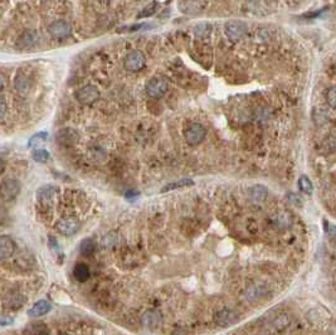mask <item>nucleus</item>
I'll list each match as a JSON object with an SVG mask.
<instances>
[{
    "instance_id": "1",
    "label": "nucleus",
    "mask_w": 336,
    "mask_h": 335,
    "mask_svg": "<svg viewBox=\"0 0 336 335\" xmlns=\"http://www.w3.org/2000/svg\"><path fill=\"white\" fill-rule=\"evenodd\" d=\"M74 97L82 105H92L100 99V91L93 84H86L74 92Z\"/></svg>"
},
{
    "instance_id": "2",
    "label": "nucleus",
    "mask_w": 336,
    "mask_h": 335,
    "mask_svg": "<svg viewBox=\"0 0 336 335\" xmlns=\"http://www.w3.org/2000/svg\"><path fill=\"white\" fill-rule=\"evenodd\" d=\"M205 135H207V130L202 124L189 125L188 129L184 133L185 141L190 146L199 145V144L203 143L204 139H205Z\"/></svg>"
},
{
    "instance_id": "3",
    "label": "nucleus",
    "mask_w": 336,
    "mask_h": 335,
    "mask_svg": "<svg viewBox=\"0 0 336 335\" xmlns=\"http://www.w3.org/2000/svg\"><path fill=\"white\" fill-rule=\"evenodd\" d=\"M20 193V183L16 179H6L0 184V199L4 202H10L16 199Z\"/></svg>"
},
{
    "instance_id": "4",
    "label": "nucleus",
    "mask_w": 336,
    "mask_h": 335,
    "mask_svg": "<svg viewBox=\"0 0 336 335\" xmlns=\"http://www.w3.org/2000/svg\"><path fill=\"white\" fill-rule=\"evenodd\" d=\"M145 56L140 50H133L127 53V56L123 59V67L129 72H139L145 67Z\"/></svg>"
},
{
    "instance_id": "5",
    "label": "nucleus",
    "mask_w": 336,
    "mask_h": 335,
    "mask_svg": "<svg viewBox=\"0 0 336 335\" xmlns=\"http://www.w3.org/2000/svg\"><path fill=\"white\" fill-rule=\"evenodd\" d=\"M145 91L151 99H160L168 91V82L161 77H152L146 84Z\"/></svg>"
},
{
    "instance_id": "6",
    "label": "nucleus",
    "mask_w": 336,
    "mask_h": 335,
    "mask_svg": "<svg viewBox=\"0 0 336 335\" xmlns=\"http://www.w3.org/2000/svg\"><path fill=\"white\" fill-rule=\"evenodd\" d=\"M224 31L231 41L237 42L242 39L247 33V24L241 20H229L225 23Z\"/></svg>"
},
{
    "instance_id": "7",
    "label": "nucleus",
    "mask_w": 336,
    "mask_h": 335,
    "mask_svg": "<svg viewBox=\"0 0 336 335\" xmlns=\"http://www.w3.org/2000/svg\"><path fill=\"white\" fill-rule=\"evenodd\" d=\"M56 228L63 236H72V234L77 233L78 230H80V222L74 217L62 218V219H59L57 222Z\"/></svg>"
},
{
    "instance_id": "8",
    "label": "nucleus",
    "mask_w": 336,
    "mask_h": 335,
    "mask_svg": "<svg viewBox=\"0 0 336 335\" xmlns=\"http://www.w3.org/2000/svg\"><path fill=\"white\" fill-rule=\"evenodd\" d=\"M48 32L52 37L57 38V39H63V38H67L71 34L72 27L66 20H56L50 25Z\"/></svg>"
},
{
    "instance_id": "9",
    "label": "nucleus",
    "mask_w": 336,
    "mask_h": 335,
    "mask_svg": "<svg viewBox=\"0 0 336 335\" xmlns=\"http://www.w3.org/2000/svg\"><path fill=\"white\" fill-rule=\"evenodd\" d=\"M238 320H239V318H238L237 314L235 311L229 310V309H223V310L218 311L214 317V321L220 328L233 325V324L237 323Z\"/></svg>"
},
{
    "instance_id": "10",
    "label": "nucleus",
    "mask_w": 336,
    "mask_h": 335,
    "mask_svg": "<svg viewBox=\"0 0 336 335\" xmlns=\"http://www.w3.org/2000/svg\"><path fill=\"white\" fill-rule=\"evenodd\" d=\"M141 323L142 325H144V328L155 329V328H157L161 323L160 313H157V311L155 310H148L146 313L142 314Z\"/></svg>"
},
{
    "instance_id": "11",
    "label": "nucleus",
    "mask_w": 336,
    "mask_h": 335,
    "mask_svg": "<svg viewBox=\"0 0 336 335\" xmlns=\"http://www.w3.org/2000/svg\"><path fill=\"white\" fill-rule=\"evenodd\" d=\"M16 252V243L9 236H0V260H5Z\"/></svg>"
},
{
    "instance_id": "12",
    "label": "nucleus",
    "mask_w": 336,
    "mask_h": 335,
    "mask_svg": "<svg viewBox=\"0 0 336 335\" xmlns=\"http://www.w3.org/2000/svg\"><path fill=\"white\" fill-rule=\"evenodd\" d=\"M77 133L74 130H72V129H63V130H61L57 134V141H58V144H61V145H74L76 141H77Z\"/></svg>"
},
{
    "instance_id": "13",
    "label": "nucleus",
    "mask_w": 336,
    "mask_h": 335,
    "mask_svg": "<svg viewBox=\"0 0 336 335\" xmlns=\"http://www.w3.org/2000/svg\"><path fill=\"white\" fill-rule=\"evenodd\" d=\"M50 309H52V305H50L48 301L40 300V301H37V302H35L31 309H29L28 315L32 318L43 317V315L50 313Z\"/></svg>"
},
{
    "instance_id": "14",
    "label": "nucleus",
    "mask_w": 336,
    "mask_h": 335,
    "mask_svg": "<svg viewBox=\"0 0 336 335\" xmlns=\"http://www.w3.org/2000/svg\"><path fill=\"white\" fill-rule=\"evenodd\" d=\"M38 35L35 32L27 31L24 32L18 39V47L19 48H29L33 46L34 43H37Z\"/></svg>"
},
{
    "instance_id": "15",
    "label": "nucleus",
    "mask_w": 336,
    "mask_h": 335,
    "mask_svg": "<svg viewBox=\"0 0 336 335\" xmlns=\"http://www.w3.org/2000/svg\"><path fill=\"white\" fill-rule=\"evenodd\" d=\"M73 276L80 283H86L90 279V268L86 264H77L73 268Z\"/></svg>"
},
{
    "instance_id": "16",
    "label": "nucleus",
    "mask_w": 336,
    "mask_h": 335,
    "mask_svg": "<svg viewBox=\"0 0 336 335\" xmlns=\"http://www.w3.org/2000/svg\"><path fill=\"white\" fill-rule=\"evenodd\" d=\"M292 223V218L287 212H280V213L273 216V224L277 228H287Z\"/></svg>"
},
{
    "instance_id": "17",
    "label": "nucleus",
    "mask_w": 336,
    "mask_h": 335,
    "mask_svg": "<svg viewBox=\"0 0 336 335\" xmlns=\"http://www.w3.org/2000/svg\"><path fill=\"white\" fill-rule=\"evenodd\" d=\"M248 194L256 202H262L267 197V189L263 185H253L248 189Z\"/></svg>"
},
{
    "instance_id": "18",
    "label": "nucleus",
    "mask_w": 336,
    "mask_h": 335,
    "mask_svg": "<svg viewBox=\"0 0 336 335\" xmlns=\"http://www.w3.org/2000/svg\"><path fill=\"white\" fill-rule=\"evenodd\" d=\"M14 86H16L17 91L20 93H27L29 90V80L25 77L24 75L19 73L14 80Z\"/></svg>"
},
{
    "instance_id": "19",
    "label": "nucleus",
    "mask_w": 336,
    "mask_h": 335,
    "mask_svg": "<svg viewBox=\"0 0 336 335\" xmlns=\"http://www.w3.org/2000/svg\"><path fill=\"white\" fill-rule=\"evenodd\" d=\"M194 185V182L191 179H183L179 180V182H175V183L168 184L167 186H164L161 192H169V190H174V189H180V188H185V186H191Z\"/></svg>"
},
{
    "instance_id": "20",
    "label": "nucleus",
    "mask_w": 336,
    "mask_h": 335,
    "mask_svg": "<svg viewBox=\"0 0 336 335\" xmlns=\"http://www.w3.org/2000/svg\"><path fill=\"white\" fill-rule=\"evenodd\" d=\"M93 251H95V242H93L92 239L86 238L81 242L80 252L84 256H91L93 253Z\"/></svg>"
},
{
    "instance_id": "21",
    "label": "nucleus",
    "mask_w": 336,
    "mask_h": 335,
    "mask_svg": "<svg viewBox=\"0 0 336 335\" xmlns=\"http://www.w3.org/2000/svg\"><path fill=\"white\" fill-rule=\"evenodd\" d=\"M299 186H300V189L302 190L303 193H306V194H308V196H311L312 192H314V186H312L311 180L308 179V178L306 177V175H302V177H300Z\"/></svg>"
},
{
    "instance_id": "22",
    "label": "nucleus",
    "mask_w": 336,
    "mask_h": 335,
    "mask_svg": "<svg viewBox=\"0 0 336 335\" xmlns=\"http://www.w3.org/2000/svg\"><path fill=\"white\" fill-rule=\"evenodd\" d=\"M273 324H275V328H277V329H284V328H286L290 324V318L286 314H281V315H278L276 318Z\"/></svg>"
},
{
    "instance_id": "23",
    "label": "nucleus",
    "mask_w": 336,
    "mask_h": 335,
    "mask_svg": "<svg viewBox=\"0 0 336 335\" xmlns=\"http://www.w3.org/2000/svg\"><path fill=\"white\" fill-rule=\"evenodd\" d=\"M48 158H50V154H48L47 150L38 149L33 151V159L37 163H46L48 160Z\"/></svg>"
},
{
    "instance_id": "24",
    "label": "nucleus",
    "mask_w": 336,
    "mask_h": 335,
    "mask_svg": "<svg viewBox=\"0 0 336 335\" xmlns=\"http://www.w3.org/2000/svg\"><path fill=\"white\" fill-rule=\"evenodd\" d=\"M157 9V3L156 1H152L151 4H149L146 8H144L141 13L139 14V18H148V17H151L152 14H155Z\"/></svg>"
},
{
    "instance_id": "25",
    "label": "nucleus",
    "mask_w": 336,
    "mask_h": 335,
    "mask_svg": "<svg viewBox=\"0 0 336 335\" xmlns=\"http://www.w3.org/2000/svg\"><path fill=\"white\" fill-rule=\"evenodd\" d=\"M326 100L327 103H329L331 107L336 109V86H333L329 88V91H327L326 93Z\"/></svg>"
},
{
    "instance_id": "26",
    "label": "nucleus",
    "mask_w": 336,
    "mask_h": 335,
    "mask_svg": "<svg viewBox=\"0 0 336 335\" xmlns=\"http://www.w3.org/2000/svg\"><path fill=\"white\" fill-rule=\"evenodd\" d=\"M47 137V133H39V134H35L33 137H32L31 140H29V146H35V145H39L40 143H43L44 140H46Z\"/></svg>"
},
{
    "instance_id": "27",
    "label": "nucleus",
    "mask_w": 336,
    "mask_h": 335,
    "mask_svg": "<svg viewBox=\"0 0 336 335\" xmlns=\"http://www.w3.org/2000/svg\"><path fill=\"white\" fill-rule=\"evenodd\" d=\"M6 109H8V106H6L5 100L3 97H0V118L4 117V115L6 114Z\"/></svg>"
},
{
    "instance_id": "28",
    "label": "nucleus",
    "mask_w": 336,
    "mask_h": 335,
    "mask_svg": "<svg viewBox=\"0 0 336 335\" xmlns=\"http://www.w3.org/2000/svg\"><path fill=\"white\" fill-rule=\"evenodd\" d=\"M5 162H4L3 159H0V175L4 173V170H5Z\"/></svg>"
},
{
    "instance_id": "29",
    "label": "nucleus",
    "mask_w": 336,
    "mask_h": 335,
    "mask_svg": "<svg viewBox=\"0 0 336 335\" xmlns=\"http://www.w3.org/2000/svg\"><path fill=\"white\" fill-rule=\"evenodd\" d=\"M4 87H5V80H4L3 76L0 75V91L3 90Z\"/></svg>"
},
{
    "instance_id": "30",
    "label": "nucleus",
    "mask_w": 336,
    "mask_h": 335,
    "mask_svg": "<svg viewBox=\"0 0 336 335\" xmlns=\"http://www.w3.org/2000/svg\"><path fill=\"white\" fill-rule=\"evenodd\" d=\"M335 67H336V66H335Z\"/></svg>"
}]
</instances>
